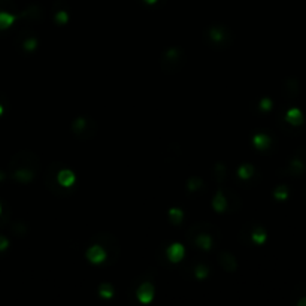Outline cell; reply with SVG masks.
Listing matches in <instances>:
<instances>
[{"instance_id":"d6a6232c","label":"cell","mask_w":306,"mask_h":306,"mask_svg":"<svg viewBox=\"0 0 306 306\" xmlns=\"http://www.w3.org/2000/svg\"><path fill=\"white\" fill-rule=\"evenodd\" d=\"M302 199H303V203L306 205V184H305V187L302 190Z\"/></svg>"},{"instance_id":"ffe728a7","label":"cell","mask_w":306,"mask_h":306,"mask_svg":"<svg viewBox=\"0 0 306 306\" xmlns=\"http://www.w3.org/2000/svg\"><path fill=\"white\" fill-rule=\"evenodd\" d=\"M11 230H12V233L15 234V236H26L27 234V231H29V226H27V223H24V221H14L12 224H11Z\"/></svg>"},{"instance_id":"9c48e42d","label":"cell","mask_w":306,"mask_h":306,"mask_svg":"<svg viewBox=\"0 0 306 306\" xmlns=\"http://www.w3.org/2000/svg\"><path fill=\"white\" fill-rule=\"evenodd\" d=\"M87 258L94 263V264H100V263H105L106 260V251L105 248L100 245V243H94L91 245L88 249H87Z\"/></svg>"},{"instance_id":"d6986e66","label":"cell","mask_w":306,"mask_h":306,"mask_svg":"<svg viewBox=\"0 0 306 306\" xmlns=\"http://www.w3.org/2000/svg\"><path fill=\"white\" fill-rule=\"evenodd\" d=\"M254 145H255V148H258L260 151H264V150H267L269 145H270V138H269L267 135H264V133H258V135L254 136Z\"/></svg>"},{"instance_id":"52a82bcc","label":"cell","mask_w":306,"mask_h":306,"mask_svg":"<svg viewBox=\"0 0 306 306\" xmlns=\"http://www.w3.org/2000/svg\"><path fill=\"white\" fill-rule=\"evenodd\" d=\"M60 164L62 163H51L47 170H45V184H47V188L56 194V196H65V194H69V188H65L59 184L57 181V172L60 169Z\"/></svg>"},{"instance_id":"1f68e13d","label":"cell","mask_w":306,"mask_h":306,"mask_svg":"<svg viewBox=\"0 0 306 306\" xmlns=\"http://www.w3.org/2000/svg\"><path fill=\"white\" fill-rule=\"evenodd\" d=\"M9 246V240L5 234H0V251H5Z\"/></svg>"},{"instance_id":"6da1fadb","label":"cell","mask_w":306,"mask_h":306,"mask_svg":"<svg viewBox=\"0 0 306 306\" xmlns=\"http://www.w3.org/2000/svg\"><path fill=\"white\" fill-rule=\"evenodd\" d=\"M202 36L203 42L214 50H227L233 45V33L226 26H211Z\"/></svg>"},{"instance_id":"836d02e7","label":"cell","mask_w":306,"mask_h":306,"mask_svg":"<svg viewBox=\"0 0 306 306\" xmlns=\"http://www.w3.org/2000/svg\"><path fill=\"white\" fill-rule=\"evenodd\" d=\"M145 2H147V3H150V5H153V3H155V2H157V0H145Z\"/></svg>"},{"instance_id":"7402d4cb","label":"cell","mask_w":306,"mask_h":306,"mask_svg":"<svg viewBox=\"0 0 306 306\" xmlns=\"http://www.w3.org/2000/svg\"><path fill=\"white\" fill-rule=\"evenodd\" d=\"M214 176H215L218 184H221L224 181V178H226V166L223 163H217L214 166Z\"/></svg>"},{"instance_id":"7c38bea8","label":"cell","mask_w":306,"mask_h":306,"mask_svg":"<svg viewBox=\"0 0 306 306\" xmlns=\"http://www.w3.org/2000/svg\"><path fill=\"white\" fill-rule=\"evenodd\" d=\"M57 181L62 187L71 188L75 184V173L69 169H59L57 172Z\"/></svg>"},{"instance_id":"603a6c76","label":"cell","mask_w":306,"mask_h":306,"mask_svg":"<svg viewBox=\"0 0 306 306\" xmlns=\"http://www.w3.org/2000/svg\"><path fill=\"white\" fill-rule=\"evenodd\" d=\"M9 221H11V209H9V206L5 203L3 211L0 212V229H3Z\"/></svg>"},{"instance_id":"ac0fdd59","label":"cell","mask_w":306,"mask_h":306,"mask_svg":"<svg viewBox=\"0 0 306 306\" xmlns=\"http://www.w3.org/2000/svg\"><path fill=\"white\" fill-rule=\"evenodd\" d=\"M266 230L261 227V226H257L251 233H249V237L252 240V243H257V245H261L264 240H266Z\"/></svg>"},{"instance_id":"5bb4252c","label":"cell","mask_w":306,"mask_h":306,"mask_svg":"<svg viewBox=\"0 0 306 306\" xmlns=\"http://www.w3.org/2000/svg\"><path fill=\"white\" fill-rule=\"evenodd\" d=\"M299 288L296 287L291 293V302L296 305H306V284H297Z\"/></svg>"},{"instance_id":"5b68a950","label":"cell","mask_w":306,"mask_h":306,"mask_svg":"<svg viewBox=\"0 0 306 306\" xmlns=\"http://www.w3.org/2000/svg\"><path fill=\"white\" fill-rule=\"evenodd\" d=\"M94 240L96 242H99L103 248H105V251H106V260H105V266H111V264H114L117 260H118V257H120V242H118V239L114 236V234H111V233H100V234H97L96 237H94Z\"/></svg>"},{"instance_id":"4fadbf2b","label":"cell","mask_w":306,"mask_h":306,"mask_svg":"<svg viewBox=\"0 0 306 306\" xmlns=\"http://www.w3.org/2000/svg\"><path fill=\"white\" fill-rule=\"evenodd\" d=\"M154 297V285L151 282H144L138 288V299L142 303H150Z\"/></svg>"},{"instance_id":"f546056e","label":"cell","mask_w":306,"mask_h":306,"mask_svg":"<svg viewBox=\"0 0 306 306\" xmlns=\"http://www.w3.org/2000/svg\"><path fill=\"white\" fill-rule=\"evenodd\" d=\"M258 108H260L261 112H269V111L272 109V100L267 99V97L261 99V100L258 102Z\"/></svg>"},{"instance_id":"9a60e30c","label":"cell","mask_w":306,"mask_h":306,"mask_svg":"<svg viewBox=\"0 0 306 306\" xmlns=\"http://www.w3.org/2000/svg\"><path fill=\"white\" fill-rule=\"evenodd\" d=\"M285 121H287L290 126H293V127L302 126V123H303V115H302L300 109L291 108V109L287 112V115H285Z\"/></svg>"},{"instance_id":"8fae6325","label":"cell","mask_w":306,"mask_h":306,"mask_svg":"<svg viewBox=\"0 0 306 306\" xmlns=\"http://www.w3.org/2000/svg\"><path fill=\"white\" fill-rule=\"evenodd\" d=\"M218 261H220L221 267L226 269L227 272H234V270L237 269V261H236V258H234L230 252H227V251L220 252Z\"/></svg>"},{"instance_id":"8992f818","label":"cell","mask_w":306,"mask_h":306,"mask_svg":"<svg viewBox=\"0 0 306 306\" xmlns=\"http://www.w3.org/2000/svg\"><path fill=\"white\" fill-rule=\"evenodd\" d=\"M305 172H306V148L300 147L296 150V153L284 167V173L290 176H300Z\"/></svg>"},{"instance_id":"44dd1931","label":"cell","mask_w":306,"mask_h":306,"mask_svg":"<svg viewBox=\"0 0 306 306\" xmlns=\"http://www.w3.org/2000/svg\"><path fill=\"white\" fill-rule=\"evenodd\" d=\"M254 166L249 164V163H243L239 169H237V175L242 178V179H249L252 175H254Z\"/></svg>"},{"instance_id":"30bf717a","label":"cell","mask_w":306,"mask_h":306,"mask_svg":"<svg viewBox=\"0 0 306 306\" xmlns=\"http://www.w3.org/2000/svg\"><path fill=\"white\" fill-rule=\"evenodd\" d=\"M299 94V81L296 78H287L282 84V96L285 100H293Z\"/></svg>"},{"instance_id":"d4e9b609","label":"cell","mask_w":306,"mask_h":306,"mask_svg":"<svg viewBox=\"0 0 306 306\" xmlns=\"http://www.w3.org/2000/svg\"><path fill=\"white\" fill-rule=\"evenodd\" d=\"M99 293H100V296H102V297L109 299V297L114 294V287H112L109 282H103V284L99 287Z\"/></svg>"},{"instance_id":"277c9868","label":"cell","mask_w":306,"mask_h":306,"mask_svg":"<svg viewBox=\"0 0 306 306\" xmlns=\"http://www.w3.org/2000/svg\"><path fill=\"white\" fill-rule=\"evenodd\" d=\"M71 130L79 141H90L97 133V124L90 117H78L72 123Z\"/></svg>"},{"instance_id":"e0dca14e","label":"cell","mask_w":306,"mask_h":306,"mask_svg":"<svg viewBox=\"0 0 306 306\" xmlns=\"http://www.w3.org/2000/svg\"><path fill=\"white\" fill-rule=\"evenodd\" d=\"M166 254H167V258L170 261H179L185 254V249L181 243H173L166 249Z\"/></svg>"},{"instance_id":"f1b7e54d","label":"cell","mask_w":306,"mask_h":306,"mask_svg":"<svg viewBox=\"0 0 306 306\" xmlns=\"http://www.w3.org/2000/svg\"><path fill=\"white\" fill-rule=\"evenodd\" d=\"M6 109H9V100L5 94L0 93V117L6 112Z\"/></svg>"},{"instance_id":"4316f807","label":"cell","mask_w":306,"mask_h":306,"mask_svg":"<svg viewBox=\"0 0 306 306\" xmlns=\"http://www.w3.org/2000/svg\"><path fill=\"white\" fill-rule=\"evenodd\" d=\"M68 20H69V14L66 12V11H57V14L54 15V21L57 23V24H66L68 23Z\"/></svg>"},{"instance_id":"7a4b0ae2","label":"cell","mask_w":306,"mask_h":306,"mask_svg":"<svg viewBox=\"0 0 306 306\" xmlns=\"http://www.w3.org/2000/svg\"><path fill=\"white\" fill-rule=\"evenodd\" d=\"M187 56L185 51L179 47H170L167 48L160 59V68L164 74L167 75H173L176 72H179L184 65H185Z\"/></svg>"},{"instance_id":"cb8c5ba5","label":"cell","mask_w":306,"mask_h":306,"mask_svg":"<svg viewBox=\"0 0 306 306\" xmlns=\"http://www.w3.org/2000/svg\"><path fill=\"white\" fill-rule=\"evenodd\" d=\"M169 220L173 223V224H181V221L184 220V214H182V211L181 209H170L169 211Z\"/></svg>"},{"instance_id":"2e32d148","label":"cell","mask_w":306,"mask_h":306,"mask_svg":"<svg viewBox=\"0 0 306 306\" xmlns=\"http://www.w3.org/2000/svg\"><path fill=\"white\" fill-rule=\"evenodd\" d=\"M227 205H229V202H227V197H226V194H224V190L220 188V190L217 191L214 200H212V206H214V209H215L217 212H224L226 208H227Z\"/></svg>"},{"instance_id":"d590c367","label":"cell","mask_w":306,"mask_h":306,"mask_svg":"<svg viewBox=\"0 0 306 306\" xmlns=\"http://www.w3.org/2000/svg\"><path fill=\"white\" fill-rule=\"evenodd\" d=\"M3 178H5V175H3V173H2V172H0V181H2V179H3Z\"/></svg>"},{"instance_id":"ba28073f","label":"cell","mask_w":306,"mask_h":306,"mask_svg":"<svg viewBox=\"0 0 306 306\" xmlns=\"http://www.w3.org/2000/svg\"><path fill=\"white\" fill-rule=\"evenodd\" d=\"M17 20H20L26 24H30V26L39 24L44 20V11H42V8L33 5V6H29L27 9H24L23 12H20L17 15Z\"/></svg>"},{"instance_id":"4dcf8cb0","label":"cell","mask_w":306,"mask_h":306,"mask_svg":"<svg viewBox=\"0 0 306 306\" xmlns=\"http://www.w3.org/2000/svg\"><path fill=\"white\" fill-rule=\"evenodd\" d=\"M208 273H209V269H208L205 264H199V266L196 267V276H197V278L203 279V278L208 276Z\"/></svg>"},{"instance_id":"83f0119b","label":"cell","mask_w":306,"mask_h":306,"mask_svg":"<svg viewBox=\"0 0 306 306\" xmlns=\"http://www.w3.org/2000/svg\"><path fill=\"white\" fill-rule=\"evenodd\" d=\"M187 185H188V191H196V190H200V188H202L203 182H202V179H199V178H191Z\"/></svg>"},{"instance_id":"484cf974","label":"cell","mask_w":306,"mask_h":306,"mask_svg":"<svg viewBox=\"0 0 306 306\" xmlns=\"http://www.w3.org/2000/svg\"><path fill=\"white\" fill-rule=\"evenodd\" d=\"M273 196H275L278 200H285L287 196H288V190H287V187H285V185H279L278 188H275Z\"/></svg>"},{"instance_id":"3957f363","label":"cell","mask_w":306,"mask_h":306,"mask_svg":"<svg viewBox=\"0 0 306 306\" xmlns=\"http://www.w3.org/2000/svg\"><path fill=\"white\" fill-rule=\"evenodd\" d=\"M15 169H30V170L38 173L41 169V160H39L38 154L33 151H29V150L18 151L9 160V172L15 170Z\"/></svg>"},{"instance_id":"e575fe53","label":"cell","mask_w":306,"mask_h":306,"mask_svg":"<svg viewBox=\"0 0 306 306\" xmlns=\"http://www.w3.org/2000/svg\"><path fill=\"white\" fill-rule=\"evenodd\" d=\"M3 206H5V202H0V212L3 211Z\"/></svg>"}]
</instances>
